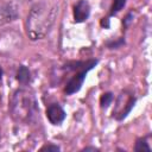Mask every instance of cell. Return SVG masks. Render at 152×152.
<instances>
[{
	"mask_svg": "<svg viewBox=\"0 0 152 152\" xmlns=\"http://www.w3.org/2000/svg\"><path fill=\"white\" fill-rule=\"evenodd\" d=\"M56 12V6L48 2H38L32 6L26 20V31L32 40L44 38L49 33L55 23Z\"/></svg>",
	"mask_w": 152,
	"mask_h": 152,
	"instance_id": "1",
	"label": "cell"
},
{
	"mask_svg": "<svg viewBox=\"0 0 152 152\" xmlns=\"http://www.w3.org/2000/svg\"><path fill=\"white\" fill-rule=\"evenodd\" d=\"M12 114L17 120L27 121L34 114L36 110V101L32 94L26 90H17L13 100H12Z\"/></svg>",
	"mask_w": 152,
	"mask_h": 152,
	"instance_id": "2",
	"label": "cell"
},
{
	"mask_svg": "<svg viewBox=\"0 0 152 152\" xmlns=\"http://www.w3.org/2000/svg\"><path fill=\"white\" fill-rule=\"evenodd\" d=\"M90 69H91V66H86V68H83L78 74H76L72 78H70V81L66 83L65 93L70 95V94H74V93H76V91H78V90L81 89V87H82V83H83V81H84V78H86L87 72H88Z\"/></svg>",
	"mask_w": 152,
	"mask_h": 152,
	"instance_id": "3",
	"label": "cell"
},
{
	"mask_svg": "<svg viewBox=\"0 0 152 152\" xmlns=\"http://www.w3.org/2000/svg\"><path fill=\"white\" fill-rule=\"evenodd\" d=\"M17 18H18V11L13 4L0 5V25L7 24Z\"/></svg>",
	"mask_w": 152,
	"mask_h": 152,
	"instance_id": "4",
	"label": "cell"
},
{
	"mask_svg": "<svg viewBox=\"0 0 152 152\" xmlns=\"http://www.w3.org/2000/svg\"><path fill=\"white\" fill-rule=\"evenodd\" d=\"M46 116H48L49 121L52 125H59L65 119V112H64V109L59 104L53 103V104H51V106L48 107V109H46Z\"/></svg>",
	"mask_w": 152,
	"mask_h": 152,
	"instance_id": "5",
	"label": "cell"
},
{
	"mask_svg": "<svg viewBox=\"0 0 152 152\" xmlns=\"http://www.w3.org/2000/svg\"><path fill=\"white\" fill-rule=\"evenodd\" d=\"M90 13V6L87 0H80L74 7V19L76 23H82L88 19Z\"/></svg>",
	"mask_w": 152,
	"mask_h": 152,
	"instance_id": "6",
	"label": "cell"
},
{
	"mask_svg": "<svg viewBox=\"0 0 152 152\" xmlns=\"http://www.w3.org/2000/svg\"><path fill=\"white\" fill-rule=\"evenodd\" d=\"M17 78H18V81H19L20 83H23V84L28 83V81H30V71H28V69H27L25 65L19 66L18 72H17Z\"/></svg>",
	"mask_w": 152,
	"mask_h": 152,
	"instance_id": "7",
	"label": "cell"
},
{
	"mask_svg": "<svg viewBox=\"0 0 152 152\" xmlns=\"http://www.w3.org/2000/svg\"><path fill=\"white\" fill-rule=\"evenodd\" d=\"M134 150H135L137 152H140V151H151V147L147 145V142H146L145 139H139V140L135 142Z\"/></svg>",
	"mask_w": 152,
	"mask_h": 152,
	"instance_id": "8",
	"label": "cell"
},
{
	"mask_svg": "<svg viewBox=\"0 0 152 152\" xmlns=\"http://www.w3.org/2000/svg\"><path fill=\"white\" fill-rule=\"evenodd\" d=\"M112 101H113V95H112L110 93H106V94H103V95L101 96V100H100V102H101V107L107 108V107L110 104Z\"/></svg>",
	"mask_w": 152,
	"mask_h": 152,
	"instance_id": "9",
	"label": "cell"
},
{
	"mask_svg": "<svg viewBox=\"0 0 152 152\" xmlns=\"http://www.w3.org/2000/svg\"><path fill=\"white\" fill-rule=\"evenodd\" d=\"M126 4V0H114V4H113V7H112V14L119 12Z\"/></svg>",
	"mask_w": 152,
	"mask_h": 152,
	"instance_id": "10",
	"label": "cell"
},
{
	"mask_svg": "<svg viewBox=\"0 0 152 152\" xmlns=\"http://www.w3.org/2000/svg\"><path fill=\"white\" fill-rule=\"evenodd\" d=\"M40 151H53V152H58L59 151V147L56 146V145H45L40 148Z\"/></svg>",
	"mask_w": 152,
	"mask_h": 152,
	"instance_id": "11",
	"label": "cell"
},
{
	"mask_svg": "<svg viewBox=\"0 0 152 152\" xmlns=\"http://www.w3.org/2000/svg\"><path fill=\"white\" fill-rule=\"evenodd\" d=\"M84 152H87V151H99L96 147H86L84 150H83Z\"/></svg>",
	"mask_w": 152,
	"mask_h": 152,
	"instance_id": "12",
	"label": "cell"
},
{
	"mask_svg": "<svg viewBox=\"0 0 152 152\" xmlns=\"http://www.w3.org/2000/svg\"><path fill=\"white\" fill-rule=\"evenodd\" d=\"M1 76H2V69H1V66H0V80H1Z\"/></svg>",
	"mask_w": 152,
	"mask_h": 152,
	"instance_id": "13",
	"label": "cell"
}]
</instances>
